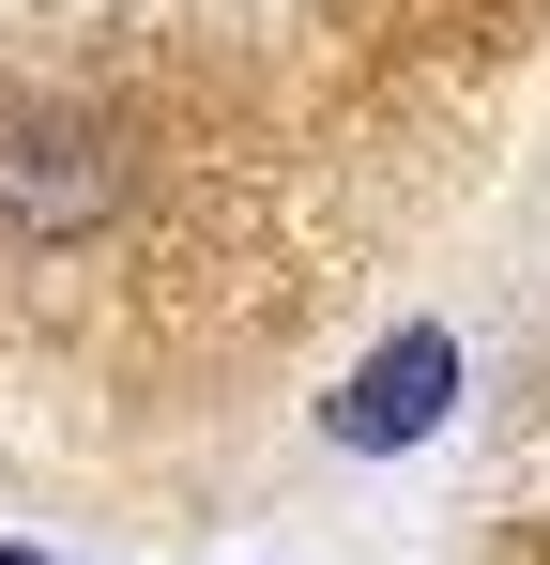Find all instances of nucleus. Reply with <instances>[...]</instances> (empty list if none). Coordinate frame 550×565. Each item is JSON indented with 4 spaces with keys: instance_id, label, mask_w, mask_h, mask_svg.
Returning a JSON list of instances; mask_svg holds the SVG:
<instances>
[{
    "instance_id": "2",
    "label": "nucleus",
    "mask_w": 550,
    "mask_h": 565,
    "mask_svg": "<svg viewBox=\"0 0 550 565\" xmlns=\"http://www.w3.org/2000/svg\"><path fill=\"white\" fill-rule=\"evenodd\" d=\"M444 397H458V337H444V321H398V337L321 397V428H337L352 459H382V444H429V428H444Z\"/></svg>"
},
{
    "instance_id": "1",
    "label": "nucleus",
    "mask_w": 550,
    "mask_h": 565,
    "mask_svg": "<svg viewBox=\"0 0 550 565\" xmlns=\"http://www.w3.org/2000/svg\"><path fill=\"white\" fill-rule=\"evenodd\" d=\"M123 214V153L92 122H0V245H77Z\"/></svg>"
},
{
    "instance_id": "3",
    "label": "nucleus",
    "mask_w": 550,
    "mask_h": 565,
    "mask_svg": "<svg viewBox=\"0 0 550 565\" xmlns=\"http://www.w3.org/2000/svg\"><path fill=\"white\" fill-rule=\"evenodd\" d=\"M0 565H31V551H0Z\"/></svg>"
}]
</instances>
